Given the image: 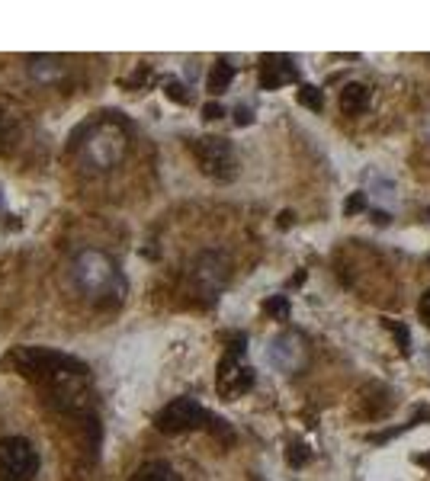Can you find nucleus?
I'll use <instances>...</instances> for the list:
<instances>
[{
	"label": "nucleus",
	"mask_w": 430,
	"mask_h": 481,
	"mask_svg": "<svg viewBox=\"0 0 430 481\" xmlns=\"http://www.w3.org/2000/svg\"><path fill=\"white\" fill-rule=\"evenodd\" d=\"M372 222H379V225H389V215H385V212H376V215H372Z\"/></svg>",
	"instance_id": "21"
},
{
	"label": "nucleus",
	"mask_w": 430,
	"mask_h": 481,
	"mask_svg": "<svg viewBox=\"0 0 430 481\" xmlns=\"http://www.w3.org/2000/svg\"><path fill=\"white\" fill-rule=\"evenodd\" d=\"M250 119H254L250 116V109H238V125H248Z\"/></svg>",
	"instance_id": "20"
},
{
	"label": "nucleus",
	"mask_w": 430,
	"mask_h": 481,
	"mask_svg": "<svg viewBox=\"0 0 430 481\" xmlns=\"http://www.w3.org/2000/svg\"><path fill=\"white\" fill-rule=\"evenodd\" d=\"M122 154H125V138L116 125L109 122L93 125L87 141H83V161L93 164L97 170H109L113 164H119Z\"/></svg>",
	"instance_id": "2"
},
{
	"label": "nucleus",
	"mask_w": 430,
	"mask_h": 481,
	"mask_svg": "<svg viewBox=\"0 0 430 481\" xmlns=\"http://www.w3.org/2000/svg\"><path fill=\"white\" fill-rule=\"evenodd\" d=\"M202 423H209V414H206V407L193 398H174L161 414H157V427L164 433L196 430Z\"/></svg>",
	"instance_id": "5"
},
{
	"label": "nucleus",
	"mask_w": 430,
	"mask_h": 481,
	"mask_svg": "<svg viewBox=\"0 0 430 481\" xmlns=\"http://www.w3.org/2000/svg\"><path fill=\"white\" fill-rule=\"evenodd\" d=\"M385 327H389V331L395 334L398 350H401V353H411V334H408L405 324H398V321H392V318H385Z\"/></svg>",
	"instance_id": "13"
},
{
	"label": "nucleus",
	"mask_w": 430,
	"mask_h": 481,
	"mask_svg": "<svg viewBox=\"0 0 430 481\" xmlns=\"http://www.w3.org/2000/svg\"><path fill=\"white\" fill-rule=\"evenodd\" d=\"M292 222V212H282V215H280V225H282V228H286V225H289Z\"/></svg>",
	"instance_id": "22"
},
{
	"label": "nucleus",
	"mask_w": 430,
	"mask_h": 481,
	"mask_svg": "<svg viewBox=\"0 0 430 481\" xmlns=\"http://www.w3.org/2000/svg\"><path fill=\"white\" fill-rule=\"evenodd\" d=\"M366 106H369V90H366L363 83H347V87L340 90V109H344L347 116L366 113Z\"/></svg>",
	"instance_id": "8"
},
{
	"label": "nucleus",
	"mask_w": 430,
	"mask_h": 481,
	"mask_svg": "<svg viewBox=\"0 0 430 481\" xmlns=\"http://www.w3.org/2000/svg\"><path fill=\"white\" fill-rule=\"evenodd\" d=\"M266 311H270V315H276V318H286V315H289V305H286V299H282V295H276V299L266 302Z\"/></svg>",
	"instance_id": "15"
},
{
	"label": "nucleus",
	"mask_w": 430,
	"mask_h": 481,
	"mask_svg": "<svg viewBox=\"0 0 430 481\" xmlns=\"http://www.w3.org/2000/svg\"><path fill=\"white\" fill-rule=\"evenodd\" d=\"M167 97H170V100H177V103H186V93H183L180 83H167Z\"/></svg>",
	"instance_id": "17"
},
{
	"label": "nucleus",
	"mask_w": 430,
	"mask_h": 481,
	"mask_svg": "<svg viewBox=\"0 0 430 481\" xmlns=\"http://www.w3.org/2000/svg\"><path fill=\"white\" fill-rule=\"evenodd\" d=\"M296 97H298V103H302L305 109H312V113H321L324 97H321V90H318V87H312V83H302Z\"/></svg>",
	"instance_id": "11"
},
{
	"label": "nucleus",
	"mask_w": 430,
	"mask_h": 481,
	"mask_svg": "<svg viewBox=\"0 0 430 481\" xmlns=\"http://www.w3.org/2000/svg\"><path fill=\"white\" fill-rule=\"evenodd\" d=\"M39 468V456L29 440L7 437L0 440V481H33Z\"/></svg>",
	"instance_id": "3"
},
{
	"label": "nucleus",
	"mask_w": 430,
	"mask_h": 481,
	"mask_svg": "<svg viewBox=\"0 0 430 481\" xmlns=\"http://www.w3.org/2000/svg\"><path fill=\"white\" fill-rule=\"evenodd\" d=\"M129 481H180V475L167 462H145L135 468V475Z\"/></svg>",
	"instance_id": "9"
},
{
	"label": "nucleus",
	"mask_w": 430,
	"mask_h": 481,
	"mask_svg": "<svg viewBox=\"0 0 430 481\" xmlns=\"http://www.w3.org/2000/svg\"><path fill=\"white\" fill-rule=\"evenodd\" d=\"M193 154H196L206 177H215V180H232L234 177V151L225 138H196Z\"/></svg>",
	"instance_id": "4"
},
{
	"label": "nucleus",
	"mask_w": 430,
	"mask_h": 481,
	"mask_svg": "<svg viewBox=\"0 0 430 481\" xmlns=\"http://www.w3.org/2000/svg\"><path fill=\"white\" fill-rule=\"evenodd\" d=\"M421 318H424V324L430 327V289L424 292V299H421Z\"/></svg>",
	"instance_id": "18"
},
{
	"label": "nucleus",
	"mask_w": 430,
	"mask_h": 481,
	"mask_svg": "<svg viewBox=\"0 0 430 481\" xmlns=\"http://www.w3.org/2000/svg\"><path fill=\"white\" fill-rule=\"evenodd\" d=\"M13 138H17V122L0 109V151H7L13 145Z\"/></svg>",
	"instance_id": "12"
},
{
	"label": "nucleus",
	"mask_w": 430,
	"mask_h": 481,
	"mask_svg": "<svg viewBox=\"0 0 430 481\" xmlns=\"http://www.w3.org/2000/svg\"><path fill=\"white\" fill-rule=\"evenodd\" d=\"M202 116H206V119H218V116H222V106H218V103H209V106L202 109Z\"/></svg>",
	"instance_id": "19"
},
{
	"label": "nucleus",
	"mask_w": 430,
	"mask_h": 481,
	"mask_svg": "<svg viewBox=\"0 0 430 481\" xmlns=\"http://www.w3.org/2000/svg\"><path fill=\"white\" fill-rule=\"evenodd\" d=\"M363 206H366V196H363V193H353V196L344 202V212L353 215V212H363Z\"/></svg>",
	"instance_id": "16"
},
{
	"label": "nucleus",
	"mask_w": 430,
	"mask_h": 481,
	"mask_svg": "<svg viewBox=\"0 0 430 481\" xmlns=\"http://www.w3.org/2000/svg\"><path fill=\"white\" fill-rule=\"evenodd\" d=\"M250 385H254V369L250 366H241L238 357L228 353L222 359V366H218V391H222L225 398H234L241 391H248Z\"/></svg>",
	"instance_id": "6"
},
{
	"label": "nucleus",
	"mask_w": 430,
	"mask_h": 481,
	"mask_svg": "<svg viewBox=\"0 0 430 481\" xmlns=\"http://www.w3.org/2000/svg\"><path fill=\"white\" fill-rule=\"evenodd\" d=\"M296 67L286 58H264V67H260V87L264 90H276V87L296 81Z\"/></svg>",
	"instance_id": "7"
},
{
	"label": "nucleus",
	"mask_w": 430,
	"mask_h": 481,
	"mask_svg": "<svg viewBox=\"0 0 430 481\" xmlns=\"http://www.w3.org/2000/svg\"><path fill=\"white\" fill-rule=\"evenodd\" d=\"M417 462H421V465H427V468H430V453H427V456H421V459H417Z\"/></svg>",
	"instance_id": "23"
},
{
	"label": "nucleus",
	"mask_w": 430,
	"mask_h": 481,
	"mask_svg": "<svg viewBox=\"0 0 430 481\" xmlns=\"http://www.w3.org/2000/svg\"><path fill=\"white\" fill-rule=\"evenodd\" d=\"M232 77H234V67L228 61H218L212 67V74H209V93H225L228 83H232Z\"/></svg>",
	"instance_id": "10"
},
{
	"label": "nucleus",
	"mask_w": 430,
	"mask_h": 481,
	"mask_svg": "<svg viewBox=\"0 0 430 481\" xmlns=\"http://www.w3.org/2000/svg\"><path fill=\"white\" fill-rule=\"evenodd\" d=\"M74 279L83 295H90L93 302L113 299V295L122 292V279H119L116 266L109 263L103 254H97V250H87V254H81L74 260Z\"/></svg>",
	"instance_id": "1"
},
{
	"label": "nucleus",
	"mask_w": 430,
	"mask_h": 481,
	"mask_svg": "<svg viewBox=\"0 0 430 481\" xmlns=\"http://www.w3.org/2000/svg\"><path fill=\"white\" fill-rule=\"evenodd\" d=\"M286 459H289V465H305L308 462V446L305 443H292L289 453H286Z\"/></svg>",
	"instance_id": "14"
}]
</instances>
